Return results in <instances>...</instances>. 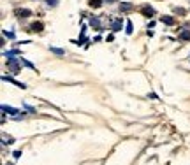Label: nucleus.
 Masks as SVG:
<instances>
[{"label": "nucleus", "mask_w": 190, "mask_h": 165, "mask_svg": "<svg viewBox=\"0 0 190 165\" xmlns=\"http://www.w3.org/2000/svg\"><path fill=\"white\" fill-rule=\"evenodd\" d=\"M2 111H4V113H9L11 116H16V114H18V109H14V107H7V105H2Z\"/></svg>", "instance_id": "1"}, {"label": "nucleus", "mask_w": 190, "mask_h": 165, "mask_svg": "<svg viewBox=\"0 0 190 165\" xmlns=\"http://www.w3.org/2000/svg\"><path fill=\"white\" fill-rule=\"evenodd\" d=\"M30 30L32 32H42V23H32Z\"/></svg>", "instance_id": "2"}, {"label": "nucleus", "mask_w": 190, "mask_h": 165, "mask_svg": "<svg viewBox=\"0 0 190 165\" xmlns=\"http://www.w3.org/2000/svg\"><path fill=\"white\" fill-rule=\"evenodd\" d=\"M18 16H20V18H28V16H30V11L28 9H18Z\"/></svg>", "instance_id": "3"}, {"label": "nucleus", "mask_w": 190, "mask_h": 165, "mask_svg": "<svg viewBox=\"0 0 190 165\" xmlns=\"http://www.w3.org/2000/svg\"><path fill=\"white\" fill-rule=\"evenodd\" d=\"M180 39H181V41H190V30L188 32H181Z\"/></svg>", "instance_id": "4"}, {"label": "nucleus", "mask_w": 190, "mask_h": 165, "mask_svg": "<svg viewBox=\"0 0 190 165\" xmlns=\"http://www.w3.org/2000/svg\"><path fill=\"white\" fill-rule=\"evenodd\" d=\"M143 14H144V16H153V9H151V7H143Z\"/></svg>", "instance_id": "5"}, {"label": "nucleus", "mask_w": 190, "mask_h": 165, "mask_svg": "<svg viewBox=\"0 0 190 165\" xmlns=\"http://www.w3.org/2000/svg\"><path fill=\"white\" fill-rule=\"evenodd\" d=\"M121 28V20H114L113 21V30H120Z\"/></svg>", "instance_id": "6"}, {"label": "nucleus", "mask_w": 190, "mask_h": 165, "mask_svg": "<svg viewBox=\"0 0 190 165\" xmlns=\"http://www.w3.org/2000/svg\"><path fill=\"white\" fill-rule=\"evenodd\" d=\"M162 21H164V23H167V25H172V23H174V20H172L171 16H162Z\"/></svg>", "instance_id": "7"}, {"label": "nucleus", "mask_w": 190, "mask_h": 165, "mask_svg": "<svg viewBox=\"0 0 190 165\" xmlns=\"http://www.w3.org/2000/svg\"><path fill=\"white\" fill-rule=\"evenodd\" d=\"M90 5L92 7H100L102 5V0H90Z\"/></svg>", "instance_id": "8"}, {"label": "nucleus", "mask_w": 190, "mask_h": 165, "mask_svg": "<svg viewBox=\"0 0 190 165\" xmlns=\"http://www.w3.org/2000/svg\"><path fill=\"white\" fill-rule=\"evenodd\" d=\"M2 137H4V144H7V142H9V144H12V142H14V139H12V137H7L5 134L2 135Z\"/></svg>", "instance_id": "9"}, {"label": "nucleus", "mask_w": 190, "mask_h": 165, "mask_svg": "<svg viewBox=\"0 0 190 165\" xmlns=\"http://www.w3.org/2000/svg\"><path fill=\"white\" fill-rule=\"evenodd\" d=\"M51 51H53V53H56L58 56H60V54H63V51H62V49H58V48H51Z\"/></svg>", "instance_id": "10"}, {"label": "nucleus", "mask_w": 190, "mask_h": 165, "mask_svg": "<svg viewBox=\"0 0 190 165\" xmlns=\"http://www.w3.org/2000/svg\"><path fill=\"white\" fill-rule=\"evenodd\" d=\"M58 4V0H48V5H51V7H55Z\"/></svg>", "instance_id": "11"}, {"label": "nucleus", "mask_w": 190, "mask_h": 165, "mask_svg": "<svg viewBox=\"0 0 190 165\" xmlns=\"http://www.w3.org/2000/svg\"><path fill=\"white\" fill-rule=\"evenodd\" d=\"M130 32H132V23L129 21V23H127V33H130Z\"/></svg>", "instance_id": "12"}, {"label": "nucleus", "mask_w": 190, "mask_h": 165, "mask_svg": "<svg viewBox=\"0 0 190 165\" xmlns=\"http://www.w3.org/2000/svg\"><path fill=\"white\" fill-rule=\"evenodd\" d=\"M176 12H178V14H181V16H183V14H185V9H181V7H180V9H176Z\"/></svg>", "instance_id": "13"}, {"label": "nucleus", "mask_w": 190, "mask_h": 165, "mask_svg": "<svg viewBox=\"0 0 190 165\" xmlns=\"http://www.w3.org/2000/svg\"><path fill=\"white\" fill-rule=\"evenodd\" d=\"M7 165H12V163H7Z\"/></svg>", "instance_id": "14"}]
</instances>
